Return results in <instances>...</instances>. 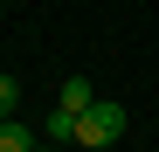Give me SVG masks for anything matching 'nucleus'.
<instances>
[{"mask_svg": "<svg viewBox=\"0 0 159 152\" xmlns=\"http://www.w3.org/2000/svg\"><path fill=\"white\" fill-rule=\"evenodd\" d=\"M0 152H35V132L21 118H7V124H0Z\"/></svg>", "mask_w": 159, "mask_h": 152, "instance_id": "20e7f679", "label": "nucleus"}, {"mask_svg": "<svg viewBox=\"0 0 159 152\" xmlns=\"http://www.w3.org/2000/svg\"><path fill=\"white\" fill-rule=\"evenodd\" d=\"M76 118H83V111H62V104H56V111L42 118V138H48V145H76Z\"/></svg>", "mask_w": 159, "mask_h": 152, "instance_id": "f03ea898", "label": "nucleus"}, {"mask_svg": "<svg viewBox=\"0 0 159 152\" xmlns=\"http://www.w3.org/2000/svg\"><path fill=\"white\" fill-rule=\"evenodd\" d=\"M35 152H62V145H48V138H42V145H35Z\"/></svg>", "mask_w": 159, "mask_h": 152, "instance_id": "423d86ee", "label": "nucleus"}, {"mask_svg": "<svg viewBox=\"0 0 159 152\" xmlns=\"http://www.w3.org/2000/svg\"><path fill=\"white\" fill-rule=\"evenodd\" d=\"M118 138H125V104L97 97V104L76 118V145H83V152H104V145H118Z\"/></svg>", "mask_w": 159, "mask_h": 152, "instance_id": "f257e3e1", "label": "nucleus"}, {"mask_svg": "<svg viewBox=\"0 0 159 152\" xmlns=\"http://www.w3.org/2000/svg\"><path fill=\"white\" fill-rule=\"evenodd\" d=\"M14 111H21V83H14V76H7V69H0V124H7Z\"/></svg>", "mask_w": 159, "mask_h": 152, "instance_id": "39448f33", "label": "nucleus"}, {"mask_svg": "<svg viewBox=\"0 0 159 152\" xmlns=\"http://www.w3.org/2000/svg\"><path fill=\"white\" fill-rule=\"evenodd\" d=\"M56 104H62V111H90V104H97V90H90V76H62V90H56Z\"/></svg>", "mask_w": 159, "mask_h": 152, "instance_id": "7ed1b4c3", "label": "nucleus"}]
</instances>
